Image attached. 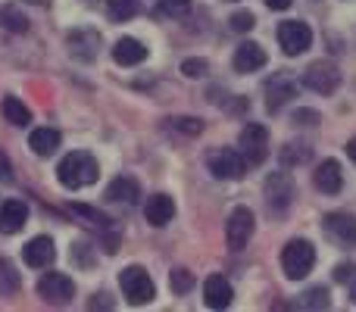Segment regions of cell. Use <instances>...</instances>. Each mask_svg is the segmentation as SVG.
Masks as SVG:
<instances>
[{"label": "cell", "mask_w": 356, "mask_h": 312, "mask_svg": "<svg viewBox=\"0 0 356 312\" xmlns=\"http://www.w3.org/2000/svg\"><path fill=\"white\" fill-rule=\"evenodd\" d=\"M56 178H60L63 188L79 190V188H88V184L97 181V178H100V165H97V159H94L91 154L75 150V154L63 156L60 169H56Z\"/></svg>", "instance_id": "obj_1"}, {"label": "cell", "mask_w": 356, "mask_h": 312, "mask_svg": "<svg viewBox=\"0 0 356 312\" xmlns=\"http://www.w3.org/2000/svg\"><path fill=\"white\" fill-rule=\"evenodd\" d=\"M316 265V247L309 244V240H288V244L282 247V269H284V278H291V281H300V278H307L309 272H313Z\"/></svg>", "instance_id": "obj_2"}, {"label": "cell", "mask_w": 356, "mask_h": 312, "mask_svg": "<svg viewBox=\"0 0 356 312\" xmlns=\"http://www.w3.org/2000/svg\"><path fill=\"white\" fill-rule=\"evenodd\" d=\"M119 288H122L125 300H129L131 306H144V303H150L156 294L154 281H150V275L141 265H129V269L119 275Z\"/></svg>", "instance_id": "obj_3"}, {"label": "cell", "mask_w": 356, "mask_h": 312, "mask_svg": "<svg viewBox=\"0 0 356 312\" xmlns=\"http://www.w3.org/2000/svg\"><path fill=\"white\" fill-rule=\"evenodd\" d=\"M207 165L222 181H238V178L247 175V159L241 156V150H232V147H219L216 154H209Z\"/></svg>", "instance_id": "obj_4"}, {"label": "cell", "mask_w": 356, "mask_h": 312, "mask_svg": "<svg viewBox=\"0 0 356 312\" xmlns=\"http://www.w3.org/2000/svg\"><path fill=\"white\" fill-rule=\"evenodd\" d=\"M38 294H41L50 306H66L75 297V284H72V278L63 275V272H44V275L38 278Z\"/></svg>", "instance_id": "obj_5"}, {"label": "cell", "mask_w": 356, "mask_h": 312, "mask_svg": "<svg viewBox=\"0 0 356 312\" xmlns=\"http://www.w3.org/2000/svg\"><path fill=\"white\" fill-rule=\"evenodd\" d=\"M241 156L247 159V165H259L269 154V131L259 122H247L241 131Z\"/></svg>", "instance_id": "obj_6"}, {"label": "cell", "mask_w": 356, "mask_h": 312, "mask_svg": "<svg viewBox=\"0 0 356 312\" xmlns=\"http://www.w3.org/2000/svg\"><path fill=\"white\" fill-rule=\"evenodd\" d=\"M303 85H307L309 91H316V94H322V97H328V94L338 91L341 72H338V66H334V63L319 60V63H313V66L303 72Z\"/></svg>", "instance_id": "obj_7"}, {"label": "cell", "mask_w": 356, "mask_h": 312, "mask_svg": "<svg viewBox=\"0 0 356 312\" xmlns=\"http://www.w3.org/2000/svg\"><path fill=\"white\" fill-rule=\"evenodd\" d=\"M278 44L288 56H300L303 50L313 44V31H309L307 22L300 19H291V22H282L278 25Z\"/></svg>", "instance_id": "obj_8"}, {"label": "cell", "mask_w": 356, "mask_h": 312, "mask_svg": "<svg viewBox=\"0 0 356 312\" xmlns=\"http://www.w3.org/2000/svg\"><path fill=\"white\" fill-rule=\"evenodd\" d=\"M253 228H257V222H253V213L247 206H238L232 209V215H228V225H225V238H228V247L232 250H244L247 240H250Z\"/></svg>", "instance_id": "obj_9"}, {"label": "cell", "mask_w": 356, "mask_h": 312, "mask_svg": "<svg viewBox=\"0 0 356 312\" xmlns=\"http://www.w3.org/2000/svg\"><path fill=\"white\" fill-rule=\"evenodd\" d=\"M291 197H294V181L288 172H275L266 178V200H269L272 213H284L291 206Z\"/></svg>", "instance_id": "obj_10"}, {"label": "cell", "mask_w": 356, "mask_h": 312, "mask_svg": "<svg viewBox=\"0 0 356 312\" xmlns=\"http://www.w3.org/2000/svg\"><path fill=\"white\" fill-rule=\"evenodd\" d=\"M322 228H325V234L332 240H338V244L356 247V215H350V213H328L325 222H322Z\"/></svg>", "instance_id": "obj_11"}, {"label": "cell", "mask_w": 356, "mask_h": 312, "mask_svg": "<svg viewBox=\"0 0 356 312\" xmlns=\"http://www.w3.org/2000/svg\"><path fill=\"white\" fill-rule=\"evenodd\" d=\"M22 259H25V265H31V269H47V265L56 259L54 238H47V234H41V238H31L29 244L22 247Z\"/></svg>", "instance_id": "obj_12"}, {"label": "cell", "mask_w": 356, "mask_h": 312, "mask_svg": "<svg viewBox=\"0 0 356 312\" xmlns=\"http://www.w3.org/2000/svg\"><path fill=\"white\" fill-rule=\"evenodd\" d=\"M66 44H69V54L75 56V60H94L100 50V35L94 28H75L66 35Z\"/></svg>", "instance_id": "obj_13"}, {"label": "cell", "mask_w": 356, "mask_h": 312, "mask_svg": "<svg viewBox=\"0 0 356 312\" xmlns=\"http://www.w3.org/2000/svg\"><path fill=\"white\" fill-rule=\"evenodd\" d=\"M232 297H234V290H232V284H228V278H222V275L207 278V284H203V303H207L209 309L232 306Z\"/></svg>", "instance_id": "obj_14"}, {"label": "cell", "mask_w": 356, "mask_h": 312, "mask_svg": "<svg viewBox=\"0 0 356 312\" xmlns=\"http://www.w3.org/2000/svg\"><path fill=\"white\" fill-rule=\"evenodd\" d=\"M232 66H234V72H244V75L257 72V69L266 66V50L259 47V44H253V41H244L238 50H234Z\"/></svg>", "instance_id": "obj_15"}, {"label": "cell", "mask_w": 356, "mask_h": 312, "mask_svg": "<svg viewBox=\"0 0 356 312\" xmlns=\"http://www.w3.org/2000/svg\"><path fill=\"white\" fill-rule=\"evenodd\" d=\"M313 181H316V188H319L322 194H338V190L344 188V172H341V163L338 159H325V163H319Z\"/></svg>", "instance_id": "obj_16"}, {"label": "cell", "mask_w": 356, "mask_h": 312, "mask_svg": "<svg viewBox=\"0 0 356 312\" xmlns=\"http://www.w3.org/2000/svg\"><path fill=\"white\" fill-rule=\"evenodd\" d=\"M29 222V206L22 200H6L0 206V234H16Z\"/></svg>", "instance_id": "obj_17"}, {"label": "cell", "mask_w": 356, "mask_h": 312, "mask_svg": "<svg viewBox=\"0 0 356 312\" xmlns=\"http://www.w3.org/2000/svg\"><path fill=\"white\" fill-rule=\"evenodd\" d=\"M113 60L119 66H138V63L147 60V47L138 38H119L116 47H113Z\"/></svg>", "instance_id": "obj_18"}, {"label": "cell", "mask_w": 356, "mask_h": 312, "mask_svg": "<svg viewBox=\"0 0 356 312\" xmlns=\"http://www.w3.org/2000/svg\"><path fill=\"white\" fill-rule=\"evenodd\" d=\"M144 215H147V222L154 228H163L166 222H172V215H175V203H172V197H166V194H154L147 200V206H144Z\"/></svg>", "instance_id": "obj_19"}, {"label": "cell", "mask_w": 356, "mask_h": 312, "mask_svg": "<svg viewBox=\"0 0 356 312\" xmlns=\"http://www.w3.org/2000/svg\"><path fill=\"white\" fill-rule=\"evenodd\" d=\"M138 197H141V188H138L135 178H116V181H110V188H106V200L113 203H125V206H131V203H138Z\"/></svg>", "instance_id": "obj_20"}, {"label": "cell", "mask_w": 356, "mask_h": 312, "mask_svg": "<svg viewBox=\"0 0 356 312\" xmlns=\"http://www.w3.org/2000/svg\"><path fill=\"white\" fill-rule=\"evenodd\" d=\"M29 147H31V154H38V156H50L56 147H60V131L56 129H35L29 135Z\"/></svg>", "instance_id": "obj_21"}, {"label": "cell", "mask_w": 356, "mask_h": 312, "mask_svg": "<svg viewBox=\"0 0 356 312\" xmlns=\"http://www.w3.org/2000/svg\"><path fill=\"white\" fill-rule=\"evenodd\" d=\"M291 97H294V85H291L288 75H278V79L269 81V110H278Z\"/></svg>", "instance_id": "obj_22"}, {"label": "cell", "mask_w": 356, "mask_h": 312, "mask_svg": "<svg viewBox=\"0 0 356 312\" xmlns=\"http://www.w3.org/2000/svg\"><path fill=\"white\" fill-rule=\"evenodd\" d=\"M3 116H6V122L19 125V129H25V125L31 122L29 106H25L22 100H16V97H6V100H3Z\"/></svg>", "instance_id": "obj_23"}, {"label": "cell", "mask_w": 356, "mask_h": 312, "mask_svg": "<svg viewBox=\"0 0 356 312\" xmlns=\"http://www.w3.org/2000/svg\"><path fill=\"white\" fill-rule=\"evenodd\" d=\"M19 272L10 259H0V297H13L19 290Z\"/></svg>", "instance_id": "obj_24"}, {"label": "cell", "mask_w": 356, "mask_h": 312, "mask_svg": "<svg viewBox=\"0 0 356 312\" xmlns=\"http://www.w3.org/2000/svg\"><path fill=\"white\" fill-rule=\"evenodd\" d=\"M291 306L294 309H328V290L325 288L307 290V294H300V300H294Z\"/></svg>", "instance_id": "obj_25"}, {"label": "cell", "mask_w": 356, "mask_h": 312, "mask_svg": "<svg viewBox=\"0 0 356 312\" xmlns=\"http://www.w3.org/2000/svg\"><path fill=\"white\" fill-rule=\"evenodd\" d=\"M0 25H3L6 31H25L29 28V19H25L16 6H3V10H0Z\"/></svg>", "instance_id": "obj_26"}, {"label": "cell", "mask_w": 356, "mask_h": 312, "mask_svg": "<svg viewBox=\"0 0 356 312\" xmlns=\"http://www.w3.org/2000/svg\"><path fill=\"white\" fill-rule=\"evenodd\" d=\"M106 10H110L113 19L125 22V19H131L138 13V0H106Z\"/></svg>", "instance_id": "obj_27"}, {"label": "cell", "mask_w": 356, "mask_h": 312, "mask_svg": "<svg viewBox=\"0 0 356 312\" xmlns=\"http://www.w3.org/2000/svg\"><path fill=\"white\" fill-rule=\"evenodd\" d=\"M169 288H172L175 294H188V290L194 288V275H191L188 269H172L169 272Z\"/></svg>", "instance_id": "obj_28"}, {"label": "cell", "mask_w": 356, "mask_h": 312, "mask_svg": "<svg viewBox=\"0 0 356 312\" xmlns=\"http://www.w3.org/2000/svg\"><path fill=\"white\" fill-rule=\"evenodd\" d=\"M156 10H160L163 16H175V19H181V16H188L191 0H160V6H156Z\"/></svg>", "instance_id": "obj_29"}, {"label": "cell", "mask_w": 356, "mask_h": 312, "mask_svg": "<svg viewBox=\"0 0 356 312\" xmlns=\"http://www.w3.org/2000/svg\"><path fill=\"white\" fill-rule=\"evenodd\" d=\"M203 72H207V60H197V56H194V60H184L181 63V75H184V79H200Z\"/></svg>", "instance_id": "obj_30"}, {"label": "cell", "mask_w": 356, "mask_h": 312, "mask_svg": "<svg viewBox=\"0 0 356 312\" xmlns=\"http://www.w3.org/2000/svg\"><path fill=\"white\" fill-rule=\"evenodd\" d=\"M72 213H79L81 219H91L94 225H100V228L110 225V219H106L104 213H97V209H91V206H72Z\"/></svg>", "instance_id": "obj_31"}, {"label": "cell", "mask_w": 356, "mask_h": 312, "mask_svg": "<svg viewBox=\"0 0 356 312\" xmlns=\"http://www.w3.org/2000/svg\"><path fill=\"white\" fill-rule=\"evenodd\" d=\"M307 156H309V147L297 150V144H288V147H284V150H282V163H288V165L300 163V159H307Z\"/></svg>", "instance_id": "obj_32"}, {"label": "cell", "mask_w": 356, "mask_h": 312, "mask_svg": "<svg viewBox=\"0 0 356 312\" xmlns=\"http://www.w3.org/2000/svg\"><path fill=\"white\" fill-rule=\"evenodd\" d=\"M228 22H232V28H234V31H250V28H253V13L241 10V13H234V16L228 19Z\"/></svg>", "instance_id": "obj_33"}, {"label": "cell", "mask_w": 356, "mask_h": 312, "mask_svg": "<svg viewBox=\"0 0 356 312\" xmlns=\"http://www.w3.org/2000/svg\"><path fill=\"white\" fill-rule=\"evenodd\" d=\"M353 278H356V265H353V263H341V265H334V281L350 284Z\"/></svg>", "instance_id": "obj_34"}, {"label": "cell", "mask_w": 356, "mask_h": 312, "mask_svg": "<svg viewBox=\"0 0 356 312\" xmlns=\"http://www.w3.org/2000/svg\"><path fill=\"white\" fill-rule=\"evenodd\" d=\"M175 125L184 131V135H200V131H203L200 119H175Z\"/></svg>", "instance_id": "obj_35"}, {"label": "cell", "mask_w": 356, "mask_h": 312, "mask_svg": "<svg viewBox=\"0 0 356 312\" xmlns=\"http://www.w3.org/2000/svg\"><path fill=\"white\" fill-rule=\"evenodd\" d=\"M13 178V165H10V159L3 156V150H0V181H10Z\"/></svg>", "instance_id": "obj_36"}, {"label": "cell", "mask_w": 356, "mask_h": 312, "mask_svg": "<svg viewBox=\"0 0 356 312\" xmlns=\"http://www.w3.org/2000/svg\"><path fill=\"white\" fill-rule=\"evenodd\" d=\"M291 3H294V0H266V6H272V10H288Z\"/></svg>", "instance_id": "obj_37"}, {"label": "cell", "mask_w": 356, "mask_h": 312, "mask_svg": "<svg viewBox=\"0 0 356 312\" xmlns=\"http://www.w3.org/2000/svg\"><path fill=\"white\" fill-rule=\"evenodd\" d=\"M113 303L110 300H104V294H97V300H91V309H110Z\"/></svg>", "instance_id": "obj_38"}, {"label": "cell", "mask_w": 356, "mask_h": 312, "mask_svg": "<svg viewBox=\"0 0 356 312\" xmlns=\"http://www.w3.org/2000/svg\"><path fill=\"white\" fill-rule=\"evenodd\" d=\"M347 154H350V159H353V163H356V138H353V141H350V144H347Z\"/></svg>", "instance_id": "obj_39"}, {"label": "cell", "mask_w": 356, "mask_h": 312, "mask_svg": "<svg viewBox=\"0 0 356 312\" xmlns=\"http://www.w3.org/2000/svg\"><path fill=\"white\" fill-rule=\"evenodd\" d=\"M31 3H41V6H47V3H50V0H31Z\"/></svg>", "instance_id": "obj_40"}, {"label": "cell", "mask_w": 356, "mask_h": 312, "mask_svg": "<svg viewBox=\"0 0 356 312\" xmlns=\"http://www.w3.org/2000/svg\"><path fill=\"white\" fill-rule=\"evenodd\" d=\"M353 303H356V284H353Z\"/></svg>", "instance_id": "obj_41"}]
</instances>
